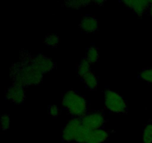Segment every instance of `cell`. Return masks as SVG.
<instances>
[{
	"label": "cell",
	"instance_id": "6da1fadb",
	"mask_svg": "<svg viewBox=\"0 0 152 143\" xmlns=\"http://www.w3.org/2000/svg\"><path fill=\"white\" fill-rule=\"evenodd\" d=\"M43 76L39 70L32 65L28 58V52L22 50L19 53V60L12 65L10 69V77L13 84L24 88L39 85Z\"/></svg>",
	"mask_w": 152,
	"mask_h": 143
},
{
	"label": "cell",
	"instance_id": "7a4b0ae2",
	"mask_svg": "<svg viewBox=\"0 0 152 143\" xmlns=\"http://www.w3.org/2000/svg\"><path fill=\"white\" fill-rule=\"evenodd\" d=\"M62 105L72 118L83 119L89 113L88 101L78 91L71 89L62 95Z\"/></svg>",
	"mask_w": 152,
	"mask_h": 143
},
{
	"label": "cell",
	"instance_id": "3957f363",
	"mask_svg": "<svg viewBox=\"0 0 152 143\" xmlns=\"http://www.w3.org/2000/svg\"><path fill=\"white\" fill-rule=\"evenodd\" d=\"M105 105L108 110L117 114H126L128 113V106L126 100L117 92L105 87L104 91Z\"/></svg>",
	"mask_w": 152,
	"mask_h": 143
},
{
	"label": "cell",
	"instance_id": "277c9868",
	"mask_svg": "<svg viewBox=\"0 0 152 143\" xmlns=\"http://www.w3.org/2000/svg\"><path fill=\"white\" fill-rule=\"evenodd\" d=\"M82 119V125L90 130H96L103 128L106 119L105 112L102 110H96L90 111Z\"/></svg>",
	"mask_w": 152,
	"mask_h": 143
},
{
	"label": "cell",
	"instance_id": "5b68a950",
	"mask_svg": "<svg viewBox=\"0 0 152 143\" xmlns=\"http://www.w3.org/2000/svg\"><path fill=\"white\" fill-rule=\"evenodd\" d=\"M28 58L32 65L43 74L50 72L56 68V63L53 60L42 53L32 55L28 52Z\"/></svg>",
	"mask_w": 152,
	"mask_h": 143
},
{
	"label": "cell",
	"instance_id": "8992f818",
	"mask_svg": "<svg viewBox=\"0 0 152 143\" xmlns=\"http://www.w3.org/2000/svg\"><path fill=\"white\" fill-rule=\"evenodd\" d=\"M82 125L80 118H71L62 129V139L64 142H72L75 140L76 134L79 128Z\"/></svg>",
	"mask_w": 152,
	"mask_h": 143
},
{
	"label": "cell",
	"instance_id": "52a82bcc",
	"mask_svg": "<svg viewBox=\"0 0 152 143\" xmlns=\"http://www.w3.org/2000/svg\"><path fill=\"white\" fill-rule=\"evenodd\" d=\"M25 88L12 83L5 91V99L16 104H23L25 100Z\"/></svg>",
	"mask_w": 152,
	"mask_h": 143
},
{
	"label": "cell",
	"instance_id": "ba28073f",
	"mask_svg": "<svg viewBox=\"0 0 152 143\" xmlns=\"http://www.w3.org/2000/svg\"><path fill=\"white\" fill-rule=\"evenodd\" d=\"M79 27L82 31L85 33H94L99 29V21L94 16L90 14L85 15L82 18Z\"/></svg>",
	"mask_w": 152,
	"mask_h": 143
},
{
	"label": "cell",
	"instance_id": "9c48e42d",
	"mask_svg": "<svg viewBox=\"0 0 152 143\" xmlns=\"http://www.w3.org/2000/svg\"><path fill=\"white\" fill-rule=\"evenodd\" d=\"M122 3L126 7L132 9L134 13L141 17L145 13L148 12L150 1L145 0H131V1H122Z\"/></svg>",
	"mask_w": 152,
	"mask_h": 143
},
{
	"label": "cell",
	"instance_id": "30bf717a",
	"mask_svg": "<svg viewBox=\"0 0 152 143\" xmlns=\"http://www.w3.org/2000/svg\"><path fill=\"white\" fill-rule=\"evenodd\" d=\"M109 136V133L104 128L94 130L86 143H103Z\"/></svg>",
	"mask_w": 152,
	"mask_h": 143
},
{
	"label": "cell",
	"instance_id": "8fae6325",
	"mask_svg": "<svg viewBox=\"0 0 152 143\" xmlns=\"http://www.w3.org/2000/svg\"><path fill=\"white\" fill-rule=\"evenodd\" d=\"M81 79L88 89L90 90H96L99 85V79L94 73L90 71L86 75L83 76Z\"/></svg>",
	"mask_w": 152,
	"mask_h": 143
},
{
	"label": "cell",
	"instance_id": "7c38bea8",
	"mask_svg": "<svg viewBox=\"0 0 152 143\" xmlns=\"http://www.w3.org/2000/svg\"><path fill=\"white\" fill-rule=\"evenodd\" d=\"M91 131L92 130H90L82 125L77 130L74 141L78 143H86L90 137Z\"/></svg>",
	"mask_w": 152,
	"mask_h": 143
},
{
	"label": "cell",
	"instance_id": "4fadbf2b",
	"mask_svg": "<svg viewBox=\"0 0 152 143\" xmlns=\"http://www.w3.org/2000/svg\"><path fill=\"white\" fill-rule=\"evenodd\" d=\"M85 57L91 64L95 63L97 62L99 58V50H98L97 47L94 44L91 45L87 49Z\"/></svg>",
	"mask_w": 152,
	"mask_h": 143
},
{
	"label": "cell",
	"instance_id": "5bb4252c",
	"mask_svg": "<svg viewBox=\"0 0 152 143\" xmlns=\"http://www.w3.org/2000/svg\"><path fill=\"white\" fill-rule=\"evenodd\" d=\"M91 71V63L86 60V58H82L81 60L78 63L77 67V75L82 78L84 75H86L88 72Z\"/></svg>",
	"mask_w": 152,
	"mask_h": 143
},
{
	"label": "cell",
	"instance_id": "9a60e30c",
	"mask_svg": "<svg viewBox=\"0 0 152 143\" xmlns=\"http://www.w3.org/2000/svg\"><path fill=\"white\" fill-rule=\"evenodd\" d=\"M93 2L92 1H86V0H69L65 2V6L66 7L73 9H80L82 7H86Z\"/></svg>",
	"mask_w": 152,
	"mask_h": 143
},
{
	"label": "cell",
	"instance_id": "2e32d148",
	"mask_svg": "<svg viewBox=\"0 0 152 143\" xmlns=\"http://www.w3.org/2000/svg\"><path fill=\"white\" fill-rule=\"evenodd\" d=\"M142 143H152V121L145 125L142 134Z\"/></svg>",
	"mask_w": 152,
	"mask_h": 143
},
{
	"label": "cell",
	"instance_id": "e0dca14e",
	"mask_svg": "<svg viewBox=\"0 0 152 143\" xmlns=\"http://www.w3.org/2000/svg\"><path fill=\"white\" fill-rule=\"evenodd\" d=\"M138 78L146 83H152V67L142 69V71L138 74Z\"/></svg>",
	"mask_w": 152,
	"mask_h": 143
},
{
	"label": "cell",
	"instance_id": "ac0fdd59",
	"mask_svg": "<svg viewBox=\"0 0 152 143\" xmlns=\"http://www.w3.org/2000/svg\"><path fill=\"white\" fill-rule=\"evenodd\" d=\"M44 43L47 46L50 47H56L59 43V37L57 34H51L46 36L44 39Z\"/></svg>",
	"mask_w": 152,
	"mask_h": 143
},
{
	"label": "cell",
	"instance_id": "d6986e66",
	"mask_svg": "<svg viewBox=\"0 0 152 143\" xmlns=\"http://www.w3.org/2000/svg\"><path fill=\"white\" fill-rule=\"evenodd\" d=\"M10 119L7 114H4L1 117V129L2 130H7L10 128Z\"/></svg>",
	"mask_w": 152,
	"mask_h": 143
},
{
	"label": "cell",
	"instance_id": "ffe728a7",
	"mask_svg": "<svg viewBox=\"0 0 152 143\" xmlns=\"http://www.w3.org/2000/svg\"><path fill=\"white\" fill-rule=\"evenodd\" d=\"M60 110H59V107L56 104H51L48 107V114L51 116L52 118H57L59 116Z\"/></svg>",
	"mask_w": 152,
	"mask_h": 143
},
{
	"label": "cell",
	"instance_id": "44dd1931",
	"mask_svg": "<svg viewBox=\"0 0 152 143\" xmlns=\"http://www.w3.org/2000/svg\"><path fill=\"white\" fill-rule=\"evenodd\" d=\"M148 13L152 19V1H150L149 7H148Z\"/></svg>",
	"mask_w": 152,
	"mask_h": 143
},
{
	"label": "cell",
	"instance_id": "7402d4cb",
	"mask_svg": "<svg viewBox=\"0 0 152 143\" xmlns=\"http://www.w3.org/2000/svg\"><path fill=\"white\" fill-rule=\"evenodd\" d=\"M94 3L95 4H97V5L99 6H102L103 5V4H105V1H93Z\"/></svg>",
	"mask_w": 152,
	"mask_h": 143
}]
</instances>
